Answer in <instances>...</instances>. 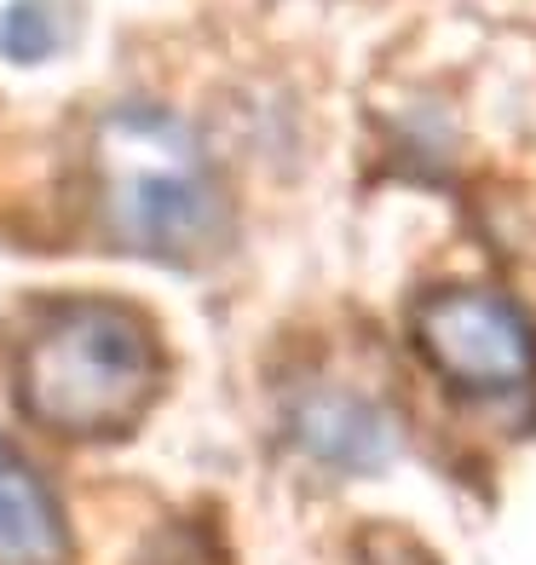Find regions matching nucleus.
Instances as JSON below:
<instances>
[{"label": "nucleus", "mask_w": 536, "mask_h": 565, "mask_svg": "<svg viewBox=\"0 0 536 565\" xmlns=\"http://www.w3.org/2000/svg\"><path fill=\"white\" fill-rule=\"evenodd\" d=\"M162 387V352L133 306L64 300L53 306L18 352L23 409L64 439L127 433Z\"/></svg>", "instance_id": "1"}, {"label": "nucleus", "mask_w": 536, "mask_h": 565, "mask_svg": "<svg viewBox=\"0 0 536 565\" xmlns=\"http://www.w3.org/2000/svg\"><path fill=\"white\" fill-rule=\"evenodd\" d=\"M98 196L116 243L150 260H196L225 237L219 179L168 110L121 105L98 127Z\"/></svg>", "instance_id": "2"}, {"label": "nucleus", "mask_w": 536, "mask_h": 565, "mask_svg": "<svg viewBox=\"0 0 536 565\" xmlns=\"http://www.w3.org/2000/svg\"><path fill=\"white\" fill-rule=\"evenodd\" d=\"M416 347L439 381L468 398H502L530 387L536 329L496 289H444L416 306Z\"/></svg>", "instance_id": "3"}, {"label": "nucleus", "mask_w": 536, "mask_h": 565, "mask_svg": "<svg viewBox=\"0 0 536 565\" xmlns=\"http://www.w3.org/2000/svg\"><path fill=\"white\" fill-rule=\"evenodd\" d=\"M69 531L46 479L0 445V565H64Z\"/></svg>", "instance_id": "4"}, {"label": "nucleus", "mask_w": 536, "mask_h": 565, "mask_svg": "<svg viewBox=\"0 0 536 565\" xmlns=\"http://www.w3.org/2000/svg\"><path fill=\"white\" fill-rule=\"evenodd\" d=\"M300 445L335 461V468H380L393 456V427L380 409H369L364 398H346V393H323L300 409Z\"/></svg>", "instance_id": "5"}, {"label": "nucleus", "mask_w": 536, "mask_h": 565, "mask_svg": "<svg viewBox=\"0 0 536 565\" xmlns=\"http://www.w3.org/2000/svg\"><path fill=\"white\" fill-rule=\"evenodd\" d=\"M53 46H58V23L46 12V0H18V7H7V18H0V53L18 64H41Z\"/></svg>", "instance_id": "6"}]
</instances>
